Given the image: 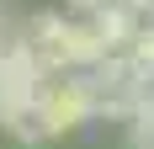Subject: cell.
Returning a JSON list of instances; mask_svg holds the SVG:
<instances>
[{
	"label": "cell",
	"instance_id": "8992f818",
	"mask_svg": "<svg viewBox=\"0 0 154 149\" xmlns=\"http://www.w3.org/2000/svg\"><path fill=\"white\" fill-rule=\"evenodd\" d=\"M122 5H133V11H143V5H154V0H122Z\"/></svg>",
	"mask_w": 154,
	"mask_h": 149
},
{
	"label": "cell",
	"instance_id": "7a4b0ae2",
	"mask_svg": "<svg viewBox=\"0 0 154 149\" xmlns=\"http://www.w3.org/2000/svg\"><path fill=\"white\" fill-rule=\"evenodd\" d=\"M91 27H96V37H101L106 53H128L133 37L143 32V11H133V5H122V0H106V5L91 16Z\"/></svg>",
	"mask_w": 154,
	"mask_h": 149
},
{
	"label": "cell",
	"instance_id": "6da1fadb",
	"mask_svg": "<svg viewBox=\"0 0 154 149\" xmlns=\"http://www.w3.org/2000/svg\"><path fill=\"white\" fill-rule=\"evenodd\" d=\"M37 122H43L48 138L59 133H75V128H85V122L96 117L91 112V90H85V74H59V80H43V90H37Z\"/></svg>",
	"mask_w": 154,
	"mask_h": 149
},
{
	"label": "cell",
	"instance_id": "277c9868",
	"mask_svg": "<svg viewBox=\"0 0 154 149\" xmlns=\"http://www.w3.org/2000/svg\"><path fill=\"white\" fill-rule=\"evenodd\" d=\"M128 133H133V149H154V101H143L128 117Z\"/></svg>",
	"mask_w": 154,
	"mask_h": 149
},
{
	"label": "cell",
	"instance_id": "5b68a950",
	"mask_svg": "<svg viewBox=\"0 0 154 149\" xmlns=\"http://www.w3.org/2000/svg\"><path fill=\"white\" fill-rule=\"evenodd\" d=\"M69 5H75V11H91V16H96L101 5H106V0H69Z\"/></svg>",
	"mask_w": 154,
	"mask_h": 149
},
{
	"label": "cell",
	"instance_id": "3957f363",
	"mask_svg": "<svg viewBox=\"0 0 154 149\" xmlns=\"http://www.w3.org/2000/svg\"><path fill=\"white\" fill-rule=\"evenodd\" d=\"M59 53L69 69H96V64H106L112 53L101 48V37H96L91 21H64V37H59Z\"/></svg>",
	"mask_w": 154,
	"mask_h": 149
}]
</instances>
